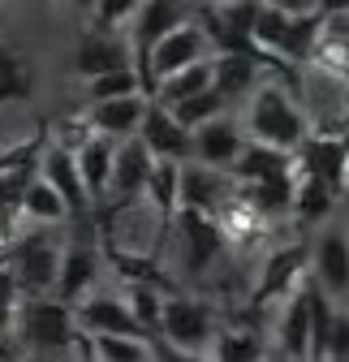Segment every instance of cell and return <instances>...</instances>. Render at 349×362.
I'll use <instances>...</instances> for the list:
<instances>
[{"instance_id":"1","label":"cell","mask_w":349,"mask_h":362,"mask_svg":"<svg viewBox=\"0 0 349 362\" xmlns=\"http://www.w3.org/2000/svg\"><path fill=\"white\" fill-rule=\"evenodd\" d=\"M242 134L254 147H272L285 156H297L311 139V117L302 112V104L289 95L285 82H259L246 100Z\"/></svg>"},{"instance_id":"2","label":"cell","mask_w":349,"mask_h":362,"mask_svg":"<svg viewBox=\"0 0 349 362\" xmlns=\"http://www.w3.org/2000/svg\"><path fill=\"white\" fill-rule=\"evenodd\" d=\"M220 324H215V310L211 302L203 298H190V293H172L164 298V315H160V332H155V345H168V349H186V354H207Z\"/></svg>"},{"instance_id":"3","label":"cell","mask_w":349,"mask_h":362,"mask_svg":"<svg viewBox=\"0 0 349 362\" xmlns=\"http://www.w3.org/2000/svg\"><path fill=\"white\" fill-rule=\"evenodd\" d=\"M18 337L22 345L39 354H61L78 345V324H73V306L57 298H30L18 310Z\"/></svg>"},{"instance_id":"4","label":"cell","mask_w":349,"mask_h":362,"mask_svg":"<svg viewBox=\"0 0 349 362\" xmlns=\"http://www.w3.org/2000/svg\"><path fill=\"white\" fill-rule=\"evenodd\" d=\"M211 57H215V52H211V43H207L203 26L190 18V22H182L177 30L164 35L155 48H151L147 69H143V90L151 95V90H155L164 78L182 74V69H190V65H203V61H211Z\"/></svg>"},{"instance_id":"5","label":"cell","mask_w":349,"mask_h":362,"mask_svg":"<svg viewBox=\"0 0 349 362\" xmlns=\"http://www.w3.org/2000/svg\"><path fill=\"white\" fill-rule=\"evenodd\" d=\"M177 233V259L186 263L190 276H203V272L225 255V229L215 216H199V211H177L172 216V229L168 238Z\"/></svg>"},{"instance_id":"6","label":"cell","mask_w":349,"mask_h":362,"mask_svg":"<svg viewBox=\"0 0 349 362\" xmlns=\"http://www.w3.org/2000/svg\"><path fill=\"white\" fill-rule=\"evenodd\" d=\"M307 263H311V250L302 246V242L272 250L264 263H259V281H254V293H250V302H254V306L289 302V298H293L302 285H307Z\"/></svg>"},{"instance_id":"7","label":"cell","mask_w":349,"mask_h":362,"mask_svg":"<svg viewBox=\"0 0 349 362\" xmlns=\"http://www.w3.org/2000/svg\"><path fill=\"white\" fill-rule=\"evenodd\" d=\"M61 250H65V246L48 242L43 233L22 238V242L13 246L9 263H5L9 276H13V285H18V293H35V298L52 293V289H57V272H61Z\"/></svg>"},{"instance_id":"8","label":"cell","mask_w":349,"mask_h":362,"mask_svg":"<svg viewBox=\"0 0 349 362\" xmlns=\"http://www.w3.org/2000/svg\"><path fill=\"white\" fill-rule=\"evenodd\" d=\"M73 324H78V337H143V341H151L121 293H91V298H82L73 306Z\"/></svg>"},{"instance_id":"9","label":"cell","mask_w":349,"mask_h":362,"mask_svg":"<svg viewBox=\"0 0 349 362\" xmlns=\"http://www.w3.org/2000/svg\"><path fill=\"white\" fill-rule=\"evenodd\" d=\"M182 22H190V9L186 5H168V0H143V5H138L134 22H129V52H134L138 82H143V69H147L151 48H155L164 35L177 30Z\"/></svg>"},{"instance_id":"10","label":"cell","mask_w":349,"mask_h":362,"mask_svg":"<svg viewBox=\"0 0 349 362\" xmlns=\"http://www.w3.org/2000/svg\"><path fill=\"white\" fill-rule=\"evenodd\" d=\"M182 211H199V216H220L233 199H237V181L233 173H215L203 164H182V186H177Z\"/></svg>"},{"instance_id":"11","label":"cell","mask_w":349,"mask_h":362,"mask_svg":"<svg viewBox=\"0 0 349 362\" xmlns=\"http://www.w3.org/2000/svg\"><path fill=\"white\" fill-rule=\"evenodd\" d=\"M311 267H315V289L328 302L349 298V229L345 224H328L319 233L311 250Z\"/></svg>"},{"instance_id":"12","label":"cell","mask_w":349,"mask_h":362,"mask_svg":"<svg viewBox=\"0 0 349 362\" xmlns=\"http://www.w3.org/2000/svg\"><path fill=\"white\" fill-rule=\"evenodd\" d=\"M138 143L151 151V160H164V164H190L194 160V139L155 100L147 104V117L138 125Z\"/></svg>"},{"instance_id":"13","label":"cell","mask_w":349,"mask_h":362,"mask_svg":"<svg viewBox=\"0 0 349 362\" xmlns=\"http://www.w3.org/2000/svg\"><path fill=\"white\" fill-rule=\"evenodd\" d=\"M151 173H155V160L151 151L138 143V139H125L117 143V160H112V186H108V199L112 203H138L147 199V186H151Z\"/></svg>"},{"instance_id":"14","label":"cell","mask_w":349,"mask_h":362,"mask_svg":"<svg viewBox=\"0 0 349 362\" xmlns=\"http://www.w3.org/2000/svg\"><path fill=\"white\" fill-rule=\"evenodd\" d=\"M95 276H100V250L91 242H69L61 250V272H57L52 298L65 302V306H78L82 298H91Z\"/></svg>"},{"instance_id":"15","label":"cell","mask_w":349,"mask_h":362,"mask_svg":"<svg viewBox=\"0 0 349 362\" xmlns=\"http://www.w3.org/2000/svg\"><path fill=\"white\" fill-rule=\"evenodd\" d=\"M121 69H134V52H129V39L121 35H86L73 52V74L82 82H95Z\"/></svg>"},{"instance_id":"16","label":"cell","mask_w":349,"mask_h":362,"mask_svg":"<svg viewBox=\"0 0 349 362\" xmlns=\"http://www.w3.org/2000/svg\"><path fill=\"white\" fill-rule=\"evenodd\" d=\"M190 139H194V164L215 168V173H233L242 160V147H246V134L237 129L233 117H220V121L194 129Z\"/></svg>"},{"instance_id":"17","label":"cell","mask_w":349,"mask_h":362,"mask_svg":"<svg viewBox=\"0 0 349 362\" xmlns=\"http://www.w3.org/2000/svg\"><path fill=\"white\" fill-rule=\"evenodd\" d=\"M151 95H125V100H108V104H91L86 108V129L100 134L108 143H125V139H138V125L147 117Z\"/></svg>"},{"instance_id":"18","label":"cell","mask_w":349,"mask_h":362,"mask_svg":"<svg viewBox=\"0 0 349 362\" xmlns=\"http://www.w3.org/2000/svg\"><path fill=\"white\" fill-rule=\"evenodd\" d=\"M302 156H307V160H297L302 173H315L332 194L345 190V181H349V151H345L341 134H311L307 147H302Z\"/></svg>"},{"instance_id":"19","label":"cell","mask_w":349,"mask_h":362,"mask_svg":"<svg viewBox=\"0 0 349 362\" xmlns=\"http://www.w3.org/2000/svg\"><path fill=\"white\" fill-rule=\"evenodd\" d=\"M276 354L293 362H311V281L285 302V315L276 324Z\"/></svg>"},{"instance_id":"20","label":"cell","mask_w":349,"mask_h":362,"mask_svg":"<svg viewBox=\"0 0 349 362\" xmlns=\"http://www.w3.org/2000/svg\"><path fill=\"white\" fill-rule=\"evenodd\" d=\"M73 160H78V177H82L86 199H91V203H104V199H108V186H112L117 143H108V139H100V134H91V139H86V143L73 151Z\"/></svg>"},{"instance_id":"21","label":"cell","mask_w":349,"mask_h":362,"mask_svg":"<svg viewBox=\"0 0 349 362\" xmlns=\"http://www.w3.org/2000/svg\"><path fill=\"white\" fill-rule=\"evenodd\" d=\"M39 177L61 194V203L69 207V216H82L86 207H91V199H86V190H82V177H78V160H73V151L48 147V151H43V168H39Z\"/></svg>"},{"instance_id":"22","label":"cell","mask_w":349,"mask_h":362,"mask_svg":"<svg viewBox=\"0 0 349 362\" xmlns=\"http://www.w3.org/2000/svg\"><path fill=\"white\" fill-rule=\"evenodd\" d=\"M259 61L254 52H225V57H211V90L220 95L225 104H233L242 90L259 86Z\"/></svg>"},{"instance_id":"23","label":"cell","mask_w":349,"mask_h":362,"mask_svg":"<svg viewBox=\"0 0 349 362\" xmlns=\"http://www.w3.org/2000/svg\"><path fill=\"white\" fill-rule=\"evenodd\" d=\"M280 177H297V156H285V151H272V147H254V143L242 147V160H237V168H233V181H237V186H254V181H280Z\"/></svg>"},{"instance_id":"24","label":"cell","mask_w":349,"mask_h":362,"mask_svg":"<svg viewBox=\"0 0 349 362\" xmlns=\"http://www.w3.org/2000/svg\"><path fill=\"white\" fill-rule=\"evenodd\" d=\"M293 186H297V177L237 186V203H242L250 216H259V220H268V216H285V211H293Z\"/></svg>"},{"instance_id":"25","label":"cell","mask_w":349,"mask_h":362,"mask_svg":"<svg viewBox=\"0 0 349 362\" xmlns=\"http://www.w3.org/2000/svg\"><path fill=\"white\" fill-rule=\"evenodd\" d=\"M207 358L211 362H264L268 358V345H264V337H259L254 328H220L215 332V341H211V349H207Z\"/></svg>"},{"instance_id":"26","label":"cell","mask_w":349,"mask_h":362,"mask_svg":"<svg viewBox=\"0 0 349 362\" xmlns=\"http://www.w3.org/2000/svg\"><path fill=\"white\" fill-rule=\"evenodd\" d=\"M18 211H22L30 224H65V220H69V207L61 203V194H57L43 177H30V181H26V190H22V199H18Z\"/></svg>"},{"instance_id":"27","label":"cell","mask_w":349,"mask_h":362,"mask_svg":"<svg viewBox=\"0 0 349 362\" xmlns=\"http://www.w3.org/2000/svg\"><path fill=\"white\" fill-rule=\"evenodd\" d=\"M203 90H211V61L190 65V69H182V74L164 78V82L151 90V100H155L160 108H177V104H186V100L203 95Z\"/></svg>"},{"instance_id":"28","label":"cell","mask_w":349,"mask_h":362,"mask_svg":"<svg viewBox=\"0 0 349 362\" xmlns=\"http://www.w3.org/2000/svg\"><path fill=\"white\" fill-rule=\"evenodd\" d=\"M332 203H336V194L324 186V181H319L315 173H302V168H297L293 216H297L302 224H319V220H328V216H332Z\"/></svg>"},{"instance_id":"29","label":"cell","mask_w":349,"mask_h":362,"mask_svg":"<svg viewBox=\"0 0 349 362\" xmlns=\"http://www.w3.org/2000/svg\"><path fill=\"white\" fill-rule=\"evenodd\" d=\"M95 362H155V341L143 337H82Z\"/></svg>"},{"instance_id":"30","label":"cell","mask_w":349,"mask_h":362,"mask_svg":"<svg viewBox=\"0 0 349 362\" xmlns=\"http://www.w3.org/2000/svg\"><path fill=\"white\" fill-rule=\"evenodd\" d=\"M168 112H172V121H177L186 134H194V129H203V125H211V121L229 117V104L215 95V90H203V95H194V100L177 104V108H168Z\"/></svg>"},{"instance_id":"31","label":"cell","mask_w":349,"mask_h":362,"mask_svg":"<svg viewBox=\"0 0 349 362\" xmlns=\"http://www.w3.org/2000/svg\"><path fill=\"white\" fill-rule=\"evenodd\" d=\"M30 86H35V69H30L13 48H0V104L26 100Z\"/></svg>"},{"instance_id":"32","label":"cell","mask_w":349,"mask_h":362,"mask_svg":"<svg viewBox=\"0 0 349 362\" xmlns=\"http://www.w3.org/2000/svg\"><path fill=\"white\" fill-rule=\"evenodd\" d=\"M125 302H129V310H134V320L143 324V332L155 341V332H160V315H164V293H160V285H129Z\"/></svg>"},{"instance_id":"33","label":"cell","mask_w":349,"mask_h":362,"mask_svg":"<svg viewBox=\"0 0 349 362\" xmlns=\"http://www.w3.org/2000/svg\"><path fill=\"white\" fill-rule=\"evenodd\" d=\"M86 95H91V104H108V100H125V95H147V90H143L134 69H121V74L86 82Z\"/></svg>"},{"instance_id":"34","label":"cell","mask_w":349,"mask_h":362,"mask_svg":"<svg viewBox=\"0 0 349 362\" xmlns=\"http://www.w3.org/2000/svg\"><path fill=\"white\" fill-rule=\"evenodd\" d=\"M134 13H138V5L134 0H108V5H95L91 9V35H121V30H129V22H134Z\"/></svg>"},{"instance_id":"35","label":"cell","mask_w":349,"mask_h":362,"mask_svg":"<svg viewBox=\"0 0 349 362\" xmlns=\"http://www.w3.org/2000/svg\"><path fill=\"white\" fill-rule=\"evenodd\" d=\"M18 310H22V293L9 276V267H0V332L18 328Z\"/></svg>"},{"instance_id":"36","label":"cell","mask_w":349,"mask_h":362,"mask_svg":"<svg viewBox=\"0 0 349 362\" xmlns=\"http://www.w3.org/2000/svg\"><path fill=\"white\" fill-rule=\"evenodd\" d=\"M155 362H211V358H207V354H186V349L155 345Z\"/></svg>"},{"instance_id":"37","label":"cell","mask_w":349,"mask_h":362,"mask_svg":"<svg viewBox=\"0 0 349 362\" xmlns=\"http://www.w3.org/2000/svg\"><path fill=\"white\" fill-rule=\"evenodd\" d=\"M73 354H78V362H95V358H91V349H86V345H82V337H78V345H73Z\"/></svg>"},{"instance_id":"38","label":"cell","mask_w":349,"mask_h":362,"mask_svg":"<svg viewBox=\"0 0 349 362\" xmlns=\"http://www.w3.org/2000/svg\"><path fill=\"white\" fill-rule=\"evenodd\" d=\"M264 362H293V358H280V354H268Z\"/></svg>"},{"instance_id":"39","label":"cell","mask_w":349,"mask_h":362,"mask_svg":"<svg viewBox=\"0 0 349 362\" xmlns=\"http://www.w3.org/2000/svg\"><path fill=\"white\" fill-rule=\"evenodd\" d=\"M341 139H345V151H349V134H341Z\"/></svg>"},{"instance_id":"40","label":"cell","mask_w":349,"mask_h":362,"mask_svg":"<svg viewBox=\"0 0 349 362\" xmlns=\"http://www.w3.org/2000/svg\"><path fill=\"white\" fill-rule=\"evenodd\" d=\"M26 362H48V358H26Z\"/></svg>"},{"instance_id":"41","label":"cell","mask_w":349,"mask_h":362,"mask_svg":"<svg viewBox=\"0 0 349 362\" xmlns=\"http://www.w3.org/2000/svg\"><path fill=\"white\" fill-rule=\"evenodd\" d=\"M0 362H9V358H0Z\"/></svg>"}]
</instances>
